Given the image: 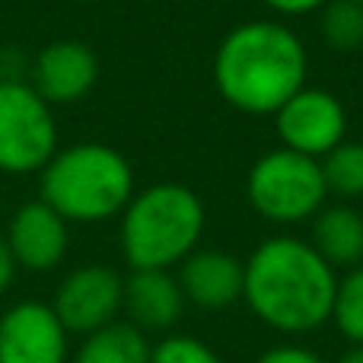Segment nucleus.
I'll use <instances>...</instances> for the list:
<instances>
[{
  "mask_svg": "<svg viewBox=\"0 0 363 363\" xmlns=\"http://www.w3.org/2000/svg\"><path fill=\"white\" fill-rule=\"evenodd\" d=\"M242 300L274 332L303 335L332 319L338 271L294 236L264 239L249 255Z\"/></svg>",
  "mask_w": 363,
  "mask_h": 363,
  "instance_id": "nucleus-1",
  "label": "nucleus"
},
{
  "mask_svg": "<svg viewBox=\"0 0 363 363\" xmlns=\"http://www.w3.org/2000/svg\"><path fill=\"white\" fill-rule=\"evenodd\" d=\"M306 48L300 35L274 19L242 23L213 55V83L239 112L274 115L306 86Z\"/></svg>",
  "mask_w": 363,
  "mask_h": 363,
  "instance_id": "nucleus-2",
  "label": "nucleus"
},
{
  "mask_svg": "<svg viewBox=\"0 0 363 363\" xmlns=\"http://www.w3.org/2000/svg\"><path fill=\"white\" fill-rule=\"evenodd\" d=\"M38 198L67 223H102L134 198V169L108 144L64 147L38 172Z\"/></svg>",
  "mask_w": 363,
  "mask_h": 363,
  "instance_id": "nucleus-3",
  "label": "nucleus"
},
{
  "mask_svg": "<svg viewBox=\"0 0 363 363\" xmlns=\"http://www.w3.org/2000/svg\"><path fill=\"white\" fill-rule=\"evenodd\" d=\"M204 204L188 185L157 182L121 211V252L131 268H176L201 242Z\"/></svg>",
  "mask_w": 363,
  "mask_h": 363,
  "instance_id": "nucleus-4",
  "label": "nucleus"
},
{
  "mask_svg": "<svg viewBox=\"0 0 363 363\" xmlns=\"http://www.w3.org/2000/svg\"><path fill=\"white\" fill-rule=\"evenodd\" d=\"M245 194L249 204L271 223H303L325 207L328 188L319 160L277 147L255 160Z\"/></svg>",
  "mask_w": 363,
  "mask_h": 363,
  "instance_id": "nucleus-5",
  "label": "nucleus"
},
{
  "mask_svg": "<svg viewBox=\"0 0 363 363\" xmlns=\"http://www.w3.org/2000/svg\"><path fill=\"white\" fill-rule=\"evenodd\" d=\"M57 153L51 106L23 80H0V172L32 176Z\"/></svg>",
  "mask_w": 363,
  "mask_h": 363,
  "instance_id": "nucleus-6",
  "label": "nucleus"
},
{
  "mask_svg": "<svg viewBox=\"0 0 363 363\" xmlns=\"http://www.w3.org/2000/svg\"><path fill=\"white\" fill-rule=\"evenodd\" d=\"M125 306V277L108 264H83L61 284L51 309L70 335H93L118 322Z\"/></svg>",
  "mask_w": 363,
  "mask_h": 363,
  "instance_id": "nucleus-7",
  "label": "nucleus"
},
{
  "mask_svg": "<svg viewBox=\"0 0 363 363\" xmlns=\"http://www.w3.org/2000/svg\"><path fill=\"white\" fill-rule=\"evenodd\" d=\"M274 125L281 147L303 153V157L322 160L328 150H335L345 140L347 112L338 96L325 93V89L303 86L274 112Z\"/></svg>",
  "mask_w": 363,
  "mask_h": 363,
  "instance_id": "nucleus-8",
  "label": "nucleus"
},
{
  "mask_svg": "<svg viewBox=\"0 0 363 363\" xmlns=\"http://www.w3.org/2000/svg\"><path fill=\"white\" fill-rule=\"evenodd\" d=\"M70 332L51 303L19 300L0 315V363H67Z\"/></svg>",
  "mask_w": 363,
  "mask_h": 363,
  "instance_id": "nucleus-9",
  "label": "nucleus"
},
{
  "mask_svg": "<svg viewBox=\"0 0 363 363\" xmlns=\"http://www.w3.org/2000/svg\"><path fill=\"white\" fill-rule=\"evenodd\" d=\"M99 80V61L93 48L74 38H57L48 42L32 61V89L55 106L80 102Z\"/></svg>",
  "mask_w": 363,
  "mask_h": 363,
  "instance_id": "nucleus-10",
  "label": "nucleus"
},
{
  "mask_svg": "<svg viewBox=\"0 0 363 363\" xmlns=\"http://www.w3.org/2000/svg\"><path fill=\"white\" fill-rule=\"evenodd\" d=\"M6 245L19 268L26 271H51L64 262L70 245V223L48 207L42 198L26 201L13 211L6 223Z\"/></svg>",
  "mask_w": 363,
  "mask_h": 363,
  "instance_id": "nucleus-11",
  "label": "nucleus"
},
{
  "mask_svg": "<svg viewBox=\"0 0 363 363\" xmlns=\"http://www.w3.org/2000/svg\"><path fill=\"white\" fill-rule=\"evenodd\" d=\"M179 284L188 303L207 313L230 309L236 300H242L245 268L233 252L223 249H194L179 264Z\"/></svg>",
  "mask_w": 363,
  "mask_h": 363,
  "instance_id": "nucleus-12",
  "label": "nucleus"
},
{
  "mask_svg": "<svg viewBox=\"0 0 363 363\" xmlns=\"http://www.w3.org/2000/svg\"><path fill=\"white\" fill-rule=\"evenodd\" d=\"M185 294L169 268H131L125 277V306L131 325L140 332H169L185 313Z\"/></svg>",
  "mask_w": 363,
  "mask_h": 363,
  "instance_id": "nucleus-13",
  "label": "nucleus"
},
{
  "mask_svg": "<svg viewBox=\"0 0 363 363\" xmlns=\"http://www.w3.org/2000/svg\"><path fill=\"white\" fill-rule=\"evenodd\" d=\"M313 249L335 271L363 264V213L347 204L322 207L313 217Z\"/></svg>",
  "mask_w": 363,
  "mask_h": 363,
  "instance_id": "nucleus-14",
  "label": "nucleus"
},
{
  "mask_svg": "<svg viewBox=\"0 0 363 363\" xmlns=\"http://www.w3.org/2000/svg\"><path fill=\"white\" fill-rule=\"evenodd\" d=\"M153 345L131 322H112L93 335H83L74 363H150Z\"/></svg>",
  "mask_w": 363,
  "mask_h": 363,
  "instance_id": "nucleus-15",
  "label": "nucleus"
},
{
  "mask_svg": "<svg viewBox=\"0 0 363 363\" xmlns=\"http://www.w3.org/2000/svg\"><path fill=\"white\" fill-rule=\"evenodd\" d=\"M319 163H322L328 194L345 198V201L363 194V144H357V140H341Z\"/></svg>",
  "mask_w": 363,
  "mask_h": 363,
  "instance_id": "nucleus-16",
  "label": "nucleus"
},
{
  "mask_svg": "<svg viewBox=\"0 0 363 363\" xmlns=\"http://www.w3.org/2000/svg\"><path fill=\"white\" fill-rule=\"evenodd\" d=\"M322 38L335 51H354L363 45V4L360 0H325Z\"/></svg>",
  "mask_w": 363,
  "mask_h": 363,
  "instance_id": "nucleus-17",
  "label": "nucleus"
},
{
  "mask_svg": "<svg viewBox=\"0 0 363 363\" xmlns=\"http://www.w3.org/2000/svg\"><path fill=\"white\" fill-rule=\"evenodd\" d=\"M332 319L351 345H363V264L351 268L338 281Z\"/></svg>",
  "mask_w": 363,
  "mask_h": 363,
  "instance_id": "nucleus-18",
  "label": "nucleus"
},
{
  "mask_svg": "<svg viewBox=\"0 0 363 363\" xmlns=\"http://www.w3.org/2000/svg\"><path fill=\"white\" fill-rule=\"evenodd\" d=\"M150 363H223V360L204 341L188 338V335H169L160 345H153Z\"/></svg>",
  "mask_w": 363,
  "mask_h": 363,
  "instance_id": "nucleus-19",
  "label": "nucleus"
},
{
  "mask_svg": "<svg viewBox=\"0 0 363 363\" xmlns=\"http://www.w3.org/2000/svg\"><path fill=\"white\" fill-rule=\"evenodd\" d=\"M255 363H325L315 351L309 347H300V345H281V347H271L264 351Z\"/></svg>",
  "mask_w": 363,
  "mask_h": 363,
  "instance_id": "nucleus-20",
  "label": "nucleus"
},
{
  "mask_svg": "<svg viewBox=\"0 0 363 363\" xmlns=\"http://www.w3.org/2000/svg\"><path fill=\"white\" fill-rule=\"evenodd\" d=\"M274 13H284V16H306V13L325 6V0H264Z\"/></svg>",
  "mask_w": 363,
  "mask_h": 363,
  "instance_id": "nucleus-21",
  "label": "nucleus"
},
{
  "mask_svg": "<svg viewBox=\"0 0 363 363\" xmlns=\"http://www.w3.org/2000/svg\"><path fill=\"white\" fill-rule=\"evenodd\" d=\"M16 271H19L16 258H13V252H10V245H6V239L0 236V296H4L6 290L13 287V277H16Z\"/></svg>",
  "mask_w": 363,
  "mask_h": 363,
  "instance_id": "nucleus-22",
  "label": "nucleus"
},
{
  "mask_svg": "<svg viewBox=\"0 0 363 363\" xmlns=\"http://www.w3.org/2000/svg\"><path fill=\"white\" fill-rule=\"evenodd\" d=\"M338 363H363V345H351L345 354L338 357Z\"/></svg>",
  "mask_w": 363,
  "mask_h": 363,
  "instance_id": "nucleus-23",
  "label": "nucleus"
},
{
  "mask_svg": "<svg viewBox=\"0 0 363 363\" xmlns=\"http://www.w3.org/2000/svg\"><path fill=\"white\" fill-rule=\"evenodd\" d=\"M360 4H363V0H360Z\"/></svg>",
  "mask_w": 363,
  "mask_h": 363,
  "instance_id": "nucleus-24",
  "label": "nucleus"
}]
</instances>
